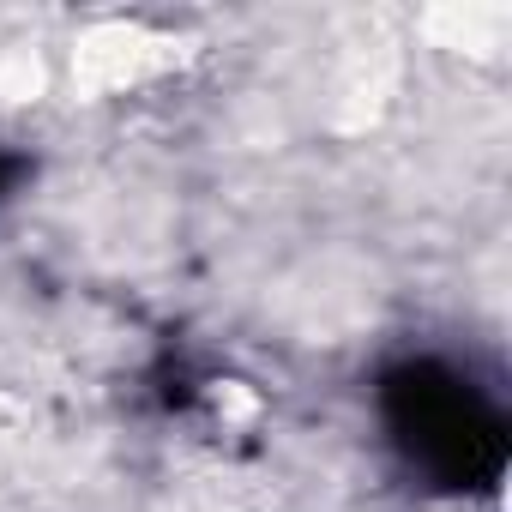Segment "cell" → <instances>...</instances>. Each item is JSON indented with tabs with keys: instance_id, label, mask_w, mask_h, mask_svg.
<instances>
[{
	"instance_id": "cell-1",
	"label": "cell",
	"mask_w": 512,
	"mask_h": 512,
	"mask_svg": "<svg viewBox=\"0 0 512 512\" xmlns=\"http://www.w3.org/2000/svg\"><path fill=\"white\" fill-rule=\"evenodd\" d=\"M187 61V49L151 25H97L73 43V91L79 97H121L139 91L163 73H175Z\"/></svg>"
},
{
	"instance_id": "cell-2",
	"label": "cell",
	"mask_w": 512,
	"mask_h": 512,
	"mask_svg": "<svg viewBox=\"0 0 512 512\" xmlns=\"http://www.w3.org/2000/svg\"><path fill=\"white\" fill-rule=\"evenodd\" d=\"M169 512H278V488L260 470L205 464L169 488Z\"/></svg>"
},
{
	"instance_id": "cell-3",
	"label": "cell",
	"mask_w": 512,
	"mask_h": 512,
	"mask_svg": "<svg viewBox=\"0 0 512 512\" xmlns=\"http://www.w3.org/2000/svg\"><path fill=\"white\" fill-rule=\"evenodd\" d=\"M43 458H49V434H43L37 410L0 392V500L25 494L31 476H43Z\"/></svg>"
},
{
	"instance_id": "cell-4",
	"label": "cell",
	"mask_w": 512,
	"mask_h": 512,
	"mask_svg": "<svg viewBox=\"0 0 512 512\" xmlns=\"http://www.w3.org/2000/svg\"><path fill=\"white\" fill-rule=\"evenodd\" d=\"M506 7H446V13H428V31L440 37V49H470V55H494L506 43Z\"/></svg>"
},
{
	"instance_id": "cell-5",
	"label": "cell",
	"mask_w": 512,
	"mask_h": 512,
	"mask_svg": "<svg viewBox=\"0 0 512 512\" xmlns=\"http://www.w3.org/2000/svg\"><path fill=\"white\" fill-rule=\"evenodd\" d=\"M43 91V61L37 49H7L0 55V103H25Z\"/></svg>"
}]
</instances>
